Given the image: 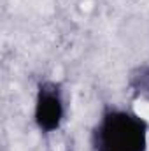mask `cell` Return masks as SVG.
<instances>
[{
	"label": "cell",
	"instance_id": "1",
	"mask_svg": "<svg viewBox=\"0 0 149 151\" xmlns=\"http://www.w3.org/2000/svg\"><path fill=\"white\" fill-rule=\"evenodd\" d=\"M149 123L135 111L107 106L91 128V151H148Z\"/></svg>",
	"mask_w": 149,
	"mask_h": 151
},
{
	"label": "cell",
	"instance_id": "2",
	"mask_svg": "<svg viewBox=\"0 0 149 151\" xmlns=\"http://www.w3.org/2000/svg\"><path fill=\"white\" fill-rule=\"evenodd\" d=\"M67 114L63 88L56 81H40L35 91L34 121L40 134L49 135L62 128Z\"/></svg>",
	"mask_w": 149,
	"mask_h": 151
}]
</instances>
